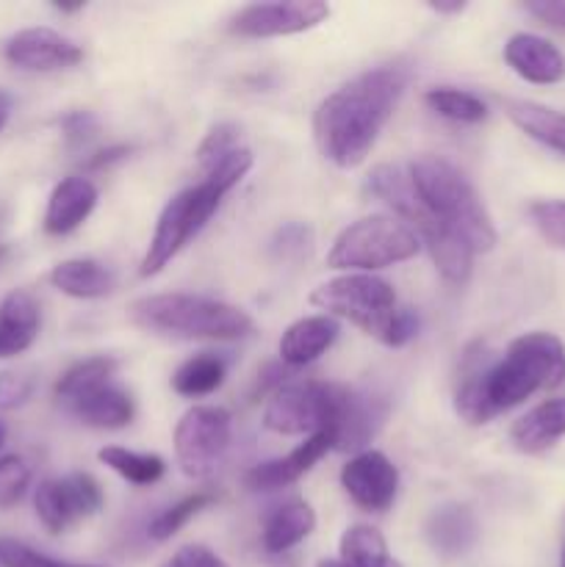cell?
Returning a JSON list of instances; mask_svg holds the SVG:
<instances>
[{"instance_id": "cell-1", "label": "cell", "mask_w": 565, "mask_h": 567, "mask_svg": "<svg viewBox=\"0 0 565 567\" xmlns=\"http://www.w3.org/2000/svg\"><path fill=\"white\" fill-rule=\"evenodd\" d=\"M565 382V343L552 332H524L510 341L499 360L469 354L454 410L471 426H482L496 415L518 408L541 391Z\"/></svg>"}, {"instance_id": "cell-2", "label": "cell", "mask_w": 565, "mask_h": 567, "mask_svg": "<svg viewBox=\"0 0 565 567\" xmlns=\"http://www.w3.org/2000/svg\"><path fill=\"white\" fill-rule=\"evenodd\" d=\"M408 83V66L382 64L360 72L358 78L327 94L314 114V138L319 153L338 169H355L363 164L382 127L397 111Z\"/></svg>"}, {"instance_id": "cell-3", "label": "cell", "mask_w": 565, "mask_h": 567, "mask_svg": "<svg viewBox=\"0 0 565 567\" xmlns=\"http://www.w3.org/2000/svg\"><path fill=\"white\" fill-rule=\"evenodd\" d=\"M127 316L136 327L166 338H194V341H238L255 332L247 310L230 302L197 293H153L131 302Z\"/></svg>"}, {"instance_id": "cell-4", "label": "cell", "mask_w": 565, "mask_h": 567, "mask_svg": "<svg viewBox=\"0 0 565 567\" xmlns=\"http://www.w3.org/2000/svg\"><path fill=\"white\" fill-rule=\"evenodd\" d=\"M366 192L374 194L377 199L393 210L397 219H402L410 230L419 236V241L430 249L432 264L441 271V277L454 286H463L471 277L474 266V252L463 238L454 236L435 214L424 205V199L415 192L413 181L404 169L393 164H380L366 177Z\"/></svg>"}, {"instance_id": "cell-5", "label": "cell", "mask_w": 565, "mask_h": 567, "mask_svg": "<svg viewBox=\"0 0 565 567\" xmlns=\"http://www.w3.org/2000/svg\"><path fill=\"white\" fill-rule=\"evenodd\" d=\"M415 192L427 208L469 244L471 252H491L496 247V227L474 183L441 155H421L408 166Z\"/></svg>"}, {"instance_id": "cell-6", "label": "cell", "mask_w": 565, "mask_h": 567, "mask_svg": "<svg viewBox=\"0 0 565 567\" xmlns=\"http://www.w3.org/2000/svg\"><path fill=\"white\" fill-rule=\"evenodd\" d=\"M419 249V236L402 219L374 214L352 221L338 233L330 252H327V266L371 275L374 269H388V266L415 258Z\"/></svg>"}, {"instance_id": "cell-7", "label": "cell", "mask_w": 565, "mask_h": 567, "mask_svg": "<svg viewBox=\"0 0 565 567\" xmlns=\"http://www.w3.org/2000/svg\"><path fill=\"white\" fill-rule=\"evenodd\" d=\"M225 197L227 194L210 181H205V177L197 186L177 192L161 210L158 225H155L153 238L147 244V252L138 264V275L155 277L158 271H164V266H170L172 258L208 225V219L216 214Z\"/></svg>"}, {"instance_id": "cell-8", "label": "cell", "mask_w": 565, "mask_h": 567, "mask_svg": "<svg viewBox=\"0 0 565 567\" xmlns=\"http://www.w3.org/2000/svg\"><path fill=\"white\" fill-rule=\"evenodd\" d=\"M310 305L325 310L336 321H349L377 341H382L399 308L391 282L374 275H363V271H349L336 280L321 282L310 293Z\"/></svg>"}, {"instance_id": "cell-9", "label": "cell", "mask_w": 565, "mask_h": 567, "mask_svg": "<svg viewBox=\"0 0 565 567\" xmlns=\"http://www.w3.org/2000/svg\"><path fill=\"white\" fill-rule=\"evenodd\" d=\"M233 441V419L216 404H194L175 426V457L188 480H208Z\"/></svg>"}, {"instance_id": "cell-10", "label": "cell", "mask_w": 565, "mask_h": 567, "mask_svg": "<svg viewBox=\"0 0 565 567\" xmlns=\"http://www.w3.org/2000/svg\"><path fill=\"white\" fill-rule=\"evenodd\" d=\"M330 382L299 380L282 382L271 391L264 410V426L275 435H316L327 432L330 421Z\"/></svg>"}, {"instance_id": "cell-11", "label": "cell", "mask_w": 565, "mask_h": 567, "mask_svg": "<svg viewBox=\"0 0 565 567\" xmlns=\"http://www.w3.org/2000/svg\"><path fill=\"white\" fill-rule=\"evenodd\" d=\"M388 415V404L374 393L358 388L332 385L330 391V421L327 435L338 452H366L377 432L382 430Z\"/></svg>"}, {"instance_id": "cell-12", "label": "cell", "mask_w": 565, "mask_h": 567, "mask_svg": "<svg viewBox=\"0 0 565 567\" xmlns=\"http://www.w3.org/2000/svg\"><path fill=\"white\" fill-rule=\"evenodd\" d=\"M330 17V6L319 0H297V3H249L236 11L230 31L247 39L291 37L316 28Z\"/></svg>"}, {"instance_id": "cell-13", "label": "cell", "mask_w": 565, "mask_h": 567, "mask_svg": "<svg viewBox=\"0 0 565 567\" xmlns=\"http://www.w3.org/2000/svg\"><path fill=\"white\" fill-rule=\"evenodd\" d=\"M341 485L347 496L366 513H386L397 502L399 471L377 449L355 454L341 468Z\"/></svg>"}, {"instance_id": "cell-14", "label": "cell", "mask_w": 565, "mask_h": 567, "mask_svg": "<svg viewBox=\"0 0 565 567\" xmlns=\"http://www.w3.org/2000/svg\"><path fill=\"white\" fill-rule=\"evenodd\" d=\"M3 55L11 66L28 72L70 70L83 61L81 44L53 28H22L6 39Z\"/></svg>"}, {"instance_id": "cell-15", "label": "cell", "mask_w": 565, "mask_h": 567, "mask_svg": "<svg viewBox=\"0 0 565 567\" xmlns=\"http://www.w3.org/2000/svg\"><path fill=\"white\" fill-rule=\"evenodd\" d=\"M332 449V441L327 432H316V435L305 437L297 449L286 454V457L266 460V463L253 465L244 476V485L253 493H266V491H280V487L294 485L297 480H302L321 457Z\"/></svg>"}, {"instance_id": "cell-16", "label": "cell", "mask_w": 565, "mask_h": 567, "mask_svg": "<svg viewBox=\"0 0 565 567\" xmlns=\"http://www.w3.org/2000/svg\"><path fill=\"white\" fill-rule=\"evenodd\" d=\"M504 61L526 83L552 86L565 78V55L557 44L537 33H515L504 44Z\"/></svg>"}, {"instance_id": "cell-17", "label": "cell", "mask_w": 565, "mask_h": 567, "mask_svg": "<svg viewBox=\"0 0 565 567\" xmlns=\"http://www.w3.org/2000/svg\"><path fill=\"white\" fill-rule=\"evenodd\" d=\"M97 205V186L89 177L72 175L55 183L44 210V233L50 236H70L92 216Z\"/></svg>"}, {"instance_id": "cell-18", "label": "cell", "mask_w": 565, "mask_h": 567, "mask_svg": "<svg viewBox=\"0 0 565 567\" xmlns=\"http://www.w3.org/2000/svg\"><path fill=\"white\" fill-rule=\"evenodd\" d=\"M42 327V313L33 293L11 291L0 302V360L17 358L33 347Z\"/></svg>"}, {"instance_id": "cell-19", "label": "cell", "mask_w": 565, "mask_h": 567, "mask_svg": "<svg viewBox=\"0 0 565 567\" xmlns=\"http://www.w3.org/2000/svg\"><path fill=\"white\" fill-rule=\"evenodd\" d=\"M338 321L327 313L305 316V319L294 321L280 338V360L291 369H299V365H308L314 360H319L327 349L336 343L338 338Z\"/></svg>"}, {"instance_id": "cell-20", "label": "cell", "mask_w": 565, "mask_h": 567, "mask_svg": "<svg viewBox=\"0 0 565 567\" xmlns=\"http://www.w3.org/2000/svg\"><path fill=\"white\" fill-rule=\"evenodd\" d=\"M424 535L441 557H463L474 548L480 526L474 513L463 504H441L427 518Z\"/></svg>"}, {"instance_id": "cell-21", "label": "cell", "mask_w": 565, "mask_h": 567, "mask_svg": "<svg viewBox=\"0 0 565 567\" xmlns=\"http://www.w3.org/2000/svg\"><path fill=\"white\" fill-rule=\"evenodd\" d=\"M565 437V399H546L510 426V441L518 452L541 454Z\"/></svg>"}, {"instance_id": "cell-22", "label": "cell", "mask_w": 565, "mask_h": 567, "mask_svg": "<svg viewBox=\"0 0 565 567\" xmlns=\"http://www.w3.org/2000/svg\"><path fill=\"white\" fill-rule=\"evenodd\" d=\"M66 410H70L81 424L94 426V430H122V426L131 424L133 415H136V402H133V396L125 388L109 382V385L97 388V391L78 399V402L70 404Z\"/></svg>"}, {"instance_id": "cell-23", "label": "cell", "mask_w": 565, "mask_h": 567, "mask_svg": "<svg viewBox=\"0 0 565 567\" xmlns=\"http://www.w3.org/2000/svg\"><path fill=\"white\" fill-rule=\"evenodd\" d=\"M316 529V513L308 502L302 498H291V502L280 504L271 509L264 520V532H260V543L269 554H286L294 546L305 540L310 532Z\"/></svg>"}, {"instance_id": "cell-24", "label": "cell", "mask_w": 565, "mask_h": 567, "mask_svg": "<svg viewBox=\"0 0 565 567\" xmlns=\"http://www.w3.org/2000/svg\"><path fill=\"white\" fill-rule=\"evenodd\" d=\"M50 286L72 299H103L116 288V277L109 266L92 258L61 260L50 271Z\"/></svg>"}, {"instance_id": "cell-25", "label": "cell", "mask_w": 565, "mask_h": 567, "mask_svg": "<svg viewBox=\"0 0 565 567\" xmlns=\"http://www.w3.org/2000/svg\"><path fill=\"white\" fill-rule=\"evenodd\" d=\"M504 114L510 116L515 127L530 138L541 142L543 147L565 155V114L548 105L532 103V100H502Z\"/></svg>"}, {"instance_id": "cell-26", "label": "cell", "mask_w": 565, "mask_h": 567, "mask_svg": "<svg viewBox=\"0 0 565 567\" xmlns=\"http://www.w3.org/2000/svg\"><path fill=\"white\" fill-rule=\"evenodd\" d=\"M227 380V360L214 352H199L177 365L172 374V388L186 399H203L219 391Z\"/></svg>"}, {"instance_id": "cell-27", "label": "cell", "mask_w": 565, "mask_h": 567, "mask_svg": "<svg viewBox=\"0 0 565 567\" xmlns=\"http://www.w3.org/2000/svg\"><path fill=\"white\" fill-rule=\"evenodd\" d=\"M116 369H120V363H116L114 358H109V354L81 360V363L70 365V369L61 374V380L55 382V399H59L64 408H70V404H75L78 399H83L86 393L114 382Z\"/></svg>"}, {"instance_id": "cell-28", "label": "cell", "mask_w": 565, "mask_h": 567, "mask_svg": "<svg viewBox=\"0 0 565 567\" xmlns=\"http://www.w3.org/2000/svg\"><path fill=\"white\" fill-rule=\"evenodd\" d=\"M97 460L105 468L114 471L116 476L127 482V485L136 487H150L166 474V463L158 454H142L131 452V449L122 446H103L97 452Z\"/></svg>"}, {"instance_id": "cell-29", "label": "cell", "mask_w": 565, "mask_h": 567, "mask_svg": "<svg viewBox=\"0 0 565 567\" xmlns=\"http://www.w3.org/2000/svg\"><path fill=\"white\" fill-rule=\"evenodd\" d=\"M341 563L347 567H399L391 559L386 537L371 526H349L341 537Z\"/></svg>"}, {"instance_id": "cell-30", "label": "cell", "mask_w": 565, "mask_h": 567, "mask_svg": "<svg viewBox=\"0 0 565 567\" xmlns=\"http://www.w3.org/2000/svg\"><path fill=\"white\" fill-rule=\"evenodd\" d=\"M424 103L427 109L435 111L443 120L463 122V125H476L487 116V105L474 92H465V89L435 86L424 94Z\"/></svg>"}, {"instance_id": "cell-31", "label": "cell", "mask_w": 565, "mask_h": 567, "mask_svg": "<svg viewBox=\"0 0 565 567\" xmlns=\"http://www.w3.org/2000/svg\"><path fill=\"white\" fill-rule=\"evenodd\" d=\"M59 482V496L61 507H64L66 520L78 524V520L89 518V515H97L103 509V491H100V482L92 474H70Z\"/></svg>"}, {"instance_id": "cell-32", "label": "cell", "mask_w": 565, "mask_h": 567, "mask_svg": "<svg viewBox=\"0 0 565 567\" xmlns=\"http://www.w3.org/2000/svg\"><path fill=\"white\" fill-rule=\"evenodd\" d=\"M214 502H216V496L208 491H199V493H194V496L181 498V502L172 504V507H166L164 513H158L153 520H150V529H147L150 537L158 543L172 540V537H175L177 532L188 524V520L197 518V515L203 513V509H208Z\"/></svg>"}, {"instance_id": "cell-33", "label": "cell", "mask_w": 565, "mask_h": 567, "mask_svg": "<svg viewBox=\"0 0 565 567\" xmlns=\"http://www.w3.org/2000/svg\"><path fill=\"white\" fill-rule=\"evenodd\" d=\"M238 147H244L242 127L233 125V122H219V125H214L208 133H205V138L199 142L197 153L194 155H197L199 169L210 172L219 161H225L227 155L236 153Z\"/></svg>"}, {"instance_id": "cell-34", "label": "cell", "mask_w": 565, "mask_h": 567, "mask_svg": "<svg viewBox=\"0 0 565 567\" xmlns=\"http://www.w3.org/2000/svg\"><path fill=\"white\" fill-rule=\"evenodd\" d=\"M31 487V468L17 454L0 457V509H11L25 498Z\"/></svg>"}, {"instance_id": "cell-35", "label": "cell", "mask_w": 565, "mask_h": 567, "mask_svg": "<svg viewBox=\"0 0 565 567\" xmlns=\"http://www.w3.org/2000/svg\"><path fill=\"white\" fill-rule=\"evenodd\" d=\"M530 219L548 244L565 249V199H537L530 205Z\"/></svg>"}, {"instance_id": "cell-36", "label": "cell", "mask_w": 565, "mask_h": 567, "mask_svg": "<svg viewBox=\"0 0 565 567\" xmlns=\"http://www.w3.org/2000/svg\"><path fill=\"white\" fill-rule=\"evenodd\" d=\"M33 507H37V518L50 535H64L70 529V520H66L64 507H61L59 485L55 480H44L42 485L33 493Z\"/></svg>"}, {"instance_id": "cell-37", "label": "cell", "mask_w": 565, "mask_h": 567, "mask_svg": "<svg viewBox=\"0 0 565 567\" xmlns=\"http://www.w3.org/2000/svg\"><path fill=\"white\" fill-rule=\"evenodd\" d=\"M0 565L3 567H100V565H72L61 559L44 557L37 548L20 540H0Z\"/></svg>"}, {"instance_id": "cell-38", "label": "cell", "mask_w": 565, "mask_h": 567, "mask_svg": "<svg viewBox=\"0 0 565 567\" xmlns=\"http://www.w3.org/2000/svg\"><path fill=\"white\" fill-rule=\"evenodd\" d=\"M275 252L280 255L282 260L288 258H302V255L310 252V247H314V230H310L308 225H299V221H294V225H286L277 230L275 236Z\"/></svg>"}, {"instance_id": "cell-39", "label": "cell", "mask_w": 565, "mask_h": 567, "mask_svg": "<svg viewBox=\"0 0 565 567\" xmlns=\"http://www.w3.org/2000/svg\"><path fill=\"white\" fill-rule=\"evenodd\" d=\"M33 377L28 371H3L0 374V410H17L33 396Z\"/></svg>"}, {"instance_id": "cell-40", "label": "cell", "mask_w": 565, "mask_h": 567, "mask_svg": "<svg viewBox=\"0 0 565 567\" xmlns=\"http://www.w3.org/2000/svg\"><path fill=\"white\" fill-rule=\"evenodd\" d=\"M97 116L92 111H70L61 120V136H64L66 147H83L97 136Z\"/></svg>"}, {"instance_id": "cell-41", "label": "cell", "mask_w": 565, "mask_h": 567, "mask_svg": "<svg viewBox=\"0 0 565 567\" xmlns=\"http://www.w3.org/2000/svg\"><path fill=\"white\" fill-rule=\"evenodd\" d=\"M415 336H419V313H415L413 308H402V305H399L380 343H386V347L391 349H402L408 347Z\"/></svg>"}, {"instance_id": "cell-42", "label": "cell", "mask_w": 565, "mask_h": 567, "mask_svg": "<svg viewBox=\"0 0 565 567\" xmlns=\"http://www.w3.org/2000/svg\"><path fill=\"white\" fill-rule=\"evenodd\" d=\"M164 567H225L210 548L205 546H183L166 559Z\"/></svg>"}, {"instance_id": "cell-43", "label": "cell", "mask_w": 565, "mask_h": 567, "mask_svg": "<svg viewBox=\"0 0 565 567\" xmlns=\"http://www.w3.org/2000/svg\"><path fill=\"white\" fill-rule=\"evenodd\" d=\"M524 9L552 31L565 33V0H537V3H524Z\"/></svg>"}, {"instance_id": "cell-44", "label": "cell", "mask_w": 565, "mask_h": 567, "mask_svg": "<svg viewBox=\"0 0 565 567\" xmlns=\"http://www.w3.org/2000/svg\"><path fill=\"white\" fill-rule=\"evenodd\" d=\"M131 153V147H125V144H114V147H105V150H97L94 155H89L86 158V169H103V166L114 164V161H122L125 155Z\"/></svg>"}, {"instance_id": "cell-45", "label": "cell", "mask_w": 565, "mask_h": 567, "mask_svg": "<svg viewBox=\"0 0 565 567\" xmlns=\"http://www.w3.org/2000/svg\"><path fill=\"white\" fill-rule=\"evenodd\" d=\"M465 6L469 3H463V0H454V3H441V0H438V3H430V9L435 11V14H463Z\"/></svg>"}, {"instance_id": "cell-46", "label": "cell", "mask_w": 565, "mask_h": 567, "mask_svg": "<svg viewBox=\"0 0 565 567\" xmlns=\"http://www.w3.org/2000/svg\"><path fill=\"white\" fill-rule=\"evenodd\" d=\"M9 116H11V97L3 92V89H0V131L6 127Z\"/></svg>"}, {"instance_id": "cell-47", "label": "cell", "mask_w": 565, "mask_h": 567, "mask_svg": "<svg viewBox=\"0 0 565 567\" xmlns=\"http://www.w3.org/2000/svg\"><path fill=\"white\" fill-rule=\"evenodd\" d=\"M316 567H347V565H343L341 559H321V563Z\"/></svg>"}, {"instance_id": "cell-48", "label": "cell", "mask_w": 565, "mask_h": 567, "mask_svg": "<svg viewBox=\"0 0 565 567\" xmlns=\"http://www.w3.org/2000/svg\"><path fill=\"white\" fill-rule=\"evenodd\" d=\"M3 443H6V424L0 421V449H3Z\"/></svg>"}, {"instance_id": "cell-49", "label": "cell", "mask_w": 565, "mask_h": 567, "mask_svg": "<svg viewBox=\"0 0 565 567\" xmlns=\"http://www.w3.org/2000/svg\"><path fill=\"white\" fill-rule=\"evenodd\" d=\"M6 249H9V244H6L3 236H0V258H3V255H6Z\"/></svg>"}, {"instance_id": "cell-50", "label": "cell", "mask_w": 565, "mask_h": 567, "mask_svg": "<svg viewBox=\"0 0 565 567\" xmlns=\"http://www.w3.org/2000/svg\"><path fill=\"white\" fill-rule=\"evenodd\" d=\"M559 567H565V548H563V559H559Z\"/></svg>"}]
</instances>
